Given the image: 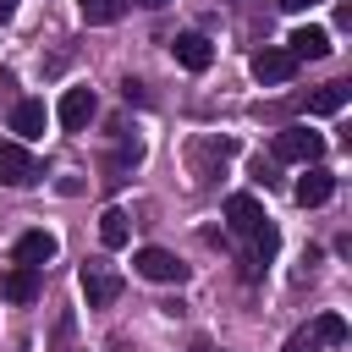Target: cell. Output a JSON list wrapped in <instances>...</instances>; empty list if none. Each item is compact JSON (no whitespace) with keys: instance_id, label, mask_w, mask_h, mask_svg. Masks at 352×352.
Here are the masks:
<instances>
[{"instance_id":"e0dca14e","label":"cell","mask_w":352,"mask_h":352,"mask_svg":"<svg viewBox=\"0 0 352 352\" xmlns=\"http://www.w3.org/2000/svg\"><path fill=\"white\" fill-rule=\"evenodd\" d=\"M77 11H82V22L104 28V22H116V16L126 11V0H77Z\"/></svg>"},{"instance_id":"8992f818","label":"cell","mask_w":352,"mask_h":352,"mask_svg":"<svg viewBox=\"0 0 352 352\" xmlns=\"http://www.w3.org/2000/svg\"><path fill=\"white\" fill-rule=\"evenodd\" d=\"M94 110H99V104H94V88H66L60 104H55V116H60L66 132H82V126L94 121Z\"/></svg>"},{"instance_id":"3957f363","label":"cell","mask_w":352,"mask_h":352,"mask_svg":"<svg viewBox=\"0 0 352 352\" xmlns=\"http://www.w3.org/2000/svg\"><path fill=\"white\" fill-rule=\"evenodd\" d=\"M132 270H138L143 280H160V286H182V280H187V264H182L176 253H165V248H138V253H132Z\"/></svg>"},{"instance_id":"52a82bcc","label":"cell","mask_w":352,"mask_h":352,"mask_svg":"<svg viewBox=\"0 0 352 352\" xmlns=\"http://www.w3.org/2000/svg\"><path fill=\"white\" fill-rule=\"evenodd\" d=\"M231 154H236V143H231V138H198V143H192V176H198V182H209Z\"/></svg>"},{"instance_id":"ac0fdd59","label":"cell","mask_w":352,"mask_h":352,"mask_svg":"<svg viewBox=\"0 0 352 352\" xmlns=\"http://www.w3.org/2000/svg\"><path fill=\"white\" fill-rule=\"evenodd\" d=\"M314 336H319V341H346V319H341V314H324V319L314 324Z\"/></svg>"},{"instance_id":"44dd1931","label":"cell","mask_w":352,"mask_h":352,"mask_svg":"<svg viewBox=\"0 0 352 352\" xmlns=\"http://www.w3.org/2000/svg\"><path fill=\"white\" fill-rule=\"evenodd\" d=\"M11 88H16V82H11V72H0V94H11Z\"/></svg>"},{"instance_id":"2e32d148","label":"cell","mask_w":352,"mask_h":352,"mask_svg":"<svg viewBox=\"0 0 352 352\" xmlns=\"http://www.w3.org/2000/svg\"><path fill=\"white\" fill-rule=\"evenodd\" d=\"M346 94H352L346 82H324V88H314V94H308V110H314V116H336V110L346 104Z\"/></svg>"},{"instance_id":"7a4b0ae2","label":"cell","mask_w":352,"mask_h":352,"mask_svg":"<svg viewBox=\"0 0 352 352\" xmlns=\"http://www.w3.org/2000/svg\"><path fill=\"white\" fill-rule=\"evenodd\" d=\"M77 280H82V297H88V308H110V302L121 297V275H116L104 258H82Z\"/></svg>"},{"instance_id":"8fae6325","label":"cell","mask_w":352,"mask_h":352,"mask_svg":"<svg viewBox=\"0 0 352 352\" xmlns=\"http://www.w3.org/2000/svg\"><path fill=\"white\" fill-rule=\"evenodd\" d=\"M33 297H38V270H28V264L0 270V302H33Z\"/></svg>"},{"instance_id":"5bb4252c","label":"cell","mask_w":352,"mask_h":352,"mask_svg":"<svg viewBox=\"0 0 352 352\" xmlns=\"http://www.w3.org/2000/svg\"><path fill=\"white\" fill-rule=\"evenodd\" d=\"M44 121H50L44 99H16V110H11V132H22V138H44Z\"/></svg>"},{"instance_id":"6da1fadb","label":"cell","mask_w":352,"mask_h":352,"mask_svg":"<svg viewBox=\"0 0 352 352\" xmlns=\"http://www.w3.org/2000/svg\"><path fill=\"white\" fill-rule=\"evenodd\" d=\"M275 160L319 165V160H324V138H319V132H308V126H280V132H275Z\"/></svg>"},{"instance_id":"7c38bea8","label":"cell","mask_w":352,"mask_h":352,"mask_svg":"<svg viewBox=\"0 0 352 352\" xmlns=\"http://www.w3.org/2000/svg\"><path fill=\"white\" fill-rule=\"evenodd\" d=\"M286 55L292 60H319V55H330V33L324 28H297L286 38Z\"/></svg>"},{"instance_id":"cb8c5ba5","label":"cell","mask_w":352,"mask_h":352,"mask_svg":"<svg viewBox=\"0 0 352 352\" xmlns=\"http://www.w3.org/2000/svg\"><path fill=\"white\" fill-rule=\"evenodd\" d=\"M116 352H126V341H116Z\"/></svg>"},{"instance_id":"9a60e30c","label":"cell","mask_w":352,"mask_h":352,"mask_svg":"<svg viewBox=\"0 0 352 352\" xmlns=\"http://www.w3.org/2000/svg\"><path fill=\"white\" fill-rule=\"evenodd\" d=\"M126 236H132V214L126 209H104L99 214V242L104 248H126Z\"/></svg>"},{"instance_id":"603a6c76","label":"cell","mask_w":352,"mask_h":352,"mask_svg":"<svg viewBox=\"0 0 352 352\" xmlns=\"http://www.w3.org/2000/svg\"><path fill=\"white\" fill-rule=\"evenodd\" d=\"M11 6H16V0H0V16H6V11H11Z\"/></svg>"},{"instance_id":"30bf717a","label":"cell","mask_w":352,"mask_h":352,"mask_svg":"<svg viewBox=\"0 0 352 352\" xmlns=\"http://www.w3.org/2000/svg\"><path fill=\"white\" fill-rule=\"evenodd\" d=\"M292 72H297V60H292L280 44H264V50L253 55V77H258V82H292Z\"/></svg>"},{"instance_id":"5b68a950","label":"cell","mask_w":352,"mask_h":352,"mask_svg":"<svg viewBox=\"0 0 352 352\" xmlns=\"http://www.w3.org/2000/svg\"><path fill=\"white\" fill-rule=\"evenodd\" d=\"M226 220H231V231H236V236H248V242L270 226V214L258 209V198H253V192H231V198H226Z\"/></svg>"},{"instance_id":"9c48e42d","label":"cell","mask_w":352,"mask_h":352,"mask_svg":"<svg viewBox=\"0 0 352 352\" xmlns=\"http://www.w3.org/2000/svg\"><path fill=\"white\" fill-rule=\"evenodd\" d=\"M55 248H60V242H55L50 231H22V236H16V248H11V258H16V264H28V270H44V264L55 258Z\"/></svg>"},{"instance_id":"277c9868","label":"cell","mask_w":352,"mask_h":352,"mask_svg":"<svg viewBox=\"0 0 352 352\" xmlns=\"http://www.w3.org/2000/svg\"><path fill=\"white\" fill-rule=\"evenodd\" d=\"M44 170L22 143H0V187H33Z\"/></svg>"},{"instance_id":"ffe728a7","label":"cell","mask_w":352,"mask_h":352,"mask_svg":"<svg viewBox=\"0 0 352 352\" xmlns=\"http://www.w3.org/2000/svg\"><path fill=\"white\" fill-rule=\"evenodd\" d=\"M280 11H308V6H319V0H275Z\"/></svg>"},{"instance_id":"d6986e66","label":"cell","mask_w":352,"mask_h":352,"mask_svg":"<svg viewBox=\"0 0 352 352\" xmlns=\"http://www.w3.org/2000/svg\"><path fill=\"white\" fill-rule=\"evenodd\" d=\"M280 352H319V336H314V330H297V336H292Z\"/></svg>"},{"instance_id":"ba28073f","label":"cell","mask_w":352,"mask_h":352,"mask_svg":"<svg viewBox=\"0 0 352 352\" xmlns=\"http://www.w3.org/2000/svg\"><path fill=\"white\" fill-rule=\"evenodd\" d=\"M330 192H336V170H324V165H308V176H297V187H292V198L302 209H319Z\"/></svg>"},{"instance_id":"4fadbf2b","label":"cell","mask_w":352,"mask_h":352,"mask_svg":"<svg viewBox=\"0 0 352 352\" xmlns=\"http://www.w3.org/2000/svg\"><path fill=\"white\" fill-rule=\"evenodd\" d=\"M170 55H176L187 72H204V66L214 60V50H209V38H204V33H182V38L170 44Z\"/></svg>"},{"instance_id":"7402d4cb","label":"cell","mask_w":352,"mask_h":352,"mask_svg":"<svg viewBox=\"0 0 352 352\" xmlns=\"http://www.w3.org/2000/svg\"><path fill=\"white\" fill-rule=\"evenodd\" d=\"M138 6H148V11H160V6H170V0H138Z\"/></svg>"}]
</instances>
